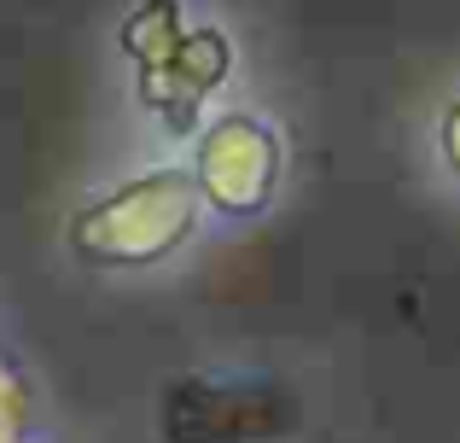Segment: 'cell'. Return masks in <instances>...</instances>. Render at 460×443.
<instances>
[{"mask_svg": "<svg viewBox=\"0 0 460 443\" xmlns=\"http://www.w3.org/2000/svg\"><path fill=\"white\" fill-rule=\"evenodd\" d=\"M443 152H449V164L460 170V105H449V117H443Z\"/></svg>", "mask_w": 460, "mask_h": 443, "instance_id": "obj_1", "label": "cell"}]
</instances>
